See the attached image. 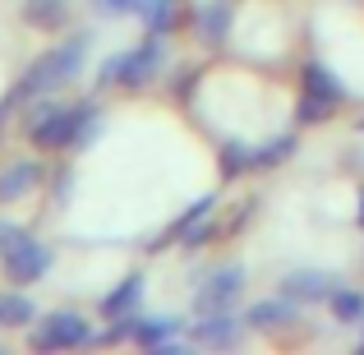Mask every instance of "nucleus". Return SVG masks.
<instances>
[{"label": "nucleus", "mask_w": 364, "mask_h": 355, "mask_svg": "<svg viewBox=\"0 0 364 355\" xmlns=\"http://www.w3.org/2000/svg\"><path fill=\"white\" fill-rule=\"evenodd\" d=\"M189 323H194V314H171V309H161V314H134V346L139 351H161L166 341H176V337H189Z\"/></svg>", "instance_id": "nucleus-15"}, {"label": "nucleus", "mask_w": 364, "mask_h": 355, "mask_svg": "<svg viewBox=\"0 0 364 355\" xmlns=\"http://www.w3.org/2000/svg\"><path fill=\"white\" fill-rule=\"evenodd\" d=\"M355 351H360V355H364V332H360V341H355Z\"/></svg>", "instance_id": "nucleus-25"}, {"label": "nucleus", "mask_w": 364, "mask_h": 355, "mask_svg": "<svg viewBox=\"0 0 364 355\" xmlns=\"http://www.w3.org/2000/svg\"><path fill=\"white\" fill-rule=\"evenodd\" d=\"M51 203L55 208H70V198H74V189H79V176H74V166H51Z\"/></svg>", "instance_id": "nucleus-20"}, {"label": "nucleus", "mask_w": 364, "mask_h": 355, "mask_svg": "<svg viewBox=\"0 0 364 355\" xmlns=\"http://www.w3.org/2000/svg\"><path fill=\"white\" fill-rule=\"evenodd\" d=\"M51 267H55V245L42 240L37 231H23L0 254V277H5L9 286H37V282L51 277Z\"/></svg>", "instance_id": "nucleus-7"}, {"label": "nucleus", "mask_w": 364, "mask_h": 355, "mask_svg": "<svg viewBox=\"0 0 364 355\" xmlns=\"http://www.w3.org/2000/svg\"><path fill=\"white\" fill-rule=\"evenodd\" d=\"M240 314H245L249 332H258V337H286V332H295L304 323V304L282 291L263 295V300H249Z\"/></svg>", "instance_id": "nucleus-8"}, {"label": "nucleus", "mask_w": 364, "mask_h": 355, "mask_svg": "<svg viewBox=\"0 0 364 355\" xmlns=\"http://www.w3.org/2000/svg\"><path fill=\"white\" fill-rule=\"evenodd\" d=\"M111 129V116L102 107V92L83 97H33L23 107V139L37 152H92Z\"/></svg>", "instance_id": "nucleus-1"}, {"label": "nucleus", "mask_w": 364, "mask_h": 355, "mask_svg": "<svg viewBox=\"0 0 364 355\" xmlns=\"http://www.w3.org/2000/svg\"><path fill=\"white\" fill-rule=\"evenodd\" d=\"M245 291H249V267L240 263V258L213 263L203 282L189 286V314H208V309H240Z\"/></svg>", "instance_id": "nucleus-6"}, {"label": "nucleus", "mask_w": 364, "mask_h": 355, "mask_svg": "<svg viewBox=\"0 0 364 355\" xmlns=\"http://www.w3.org/2000/svg\"><path fill=\"white\" fill-rule=\"evenodd\" d=\"M249 337V323L240 309H208V314H194L189 323V341L203 351H235L245 346Z\"/></svg>", "instance_id": "nucleus-9"}, {"label": "nucleus", "mask_w": 364, "mask_h": 355, "mask_svg": "<svg viewBox=\"0 0 364 355\" xmlns=\"http://www.w3.org/2000/svg\"><path fill=\"white\" fill-rule=\"evenodd\" d=\"M350 222H355V231H364V185L355 189V213H350Z\"/></svg>", "instance_id": "nucleus-23"}, {"label": "nucleus", "mask_w": 364, "mask_h": 355, "mask_svg": "<svg viewBox=\"0 0 364 355\" xmlns=\"http://www.w3.org/2000/svg\"><path fill=\"white\" fill-rule=\"evenodd\" d=\"M171 70V37L143 33L134 46H116L97 60L92 70V88L97 92H148L152 83H161V74Z\"/></svg>", "instance_id": "nucleus-3"}, {"label": "nucleus", "mask_w": 364, "mask_h": 355, "mask_svg": "<svg viewBox=\"0 0 364 355\" xmlns=\"http://www.w3.org/2000/svg\"><path fill=\"white\" fill-rule=\"evenodd\" d=\"M346 282L341 272H328V267H286L282 277H277V291L291 295V300H300L304 309H314V304H328V295L337 291V286Z\"/></svg>", "instance_id": "nucleus-10"}, {"label": "nucleus", "mask_w": 364, "mask_h": 355, "mask_svg": "<svg viewBox=\"0 0 364 355\" xmlns=\"http://www.w3.org/2000/svg\"><path fill=\"white\" fill-rule=\"evenodd\" d=\"M148 300V272H124L120 282H111L97 300V319L111 323V319H134Z\"/></svg>", "instance_id": "nucleus-14"}, {"label": "nucleus", "mask_w": 364, "mask_h": 355, "mask_svg": "<svg viewBox=\"0 0 364 355\" xmlns=\"http://www.w3.org/2000/svg\"><path fill=\"white\" fill-rule=\"evenodd\" d=\"M189 33L198 37V46L208 51H222L235 37V0H198L194 18H189Z\"/></svg>", "instance_id": "nucleus-11"}, {"label": "nucleus", "mask_w": 364, "mask_h": 355, "mask_svg": "<svg viewBox=\"0 0 364 355\" xmlns=\"http://www.w3.org/2000/svg\"><path fill=\"white\" fill-rule=\"evenodd\" d=\"M360 171H364V148H360Z\"/></svg>", "instance_id": "nucleus-26"}, {"label": "nucleus", "mask_w": 364, "mask_h": 355, "mask_svg": "<svg viewBox=\"0 0 364 355\" xmlns=\"http://www.w3.org/2000/svg\"><path fill=\"white\" fill-rule=\"evenodd\" d=\"M92 42H97V28H74L65 33L55 46L37 51L33 60L23 65L14 83L0 92V129L9 124L14 111H23L33 97H46V92H65L88 74V55H92Z\"/></svg>", "instance_id": "nucleus-2"}, {"label": "nucleus", "mask_w": 364, "mask_h": 355, "mask_svg": "<svg viewBox=\"0 0 364 355\" xmlns=\"http://www.w3.org/2000/svg\"><path fill=\"white\" fill-rule=\"evenodd\" d=\"M350 102H355V97H350V83L341 79L337 65H328L323 55H304V60H295V102H291V116H295L300 129H314V124L337 120Z\"/></svg>", "instance_id": "nucleus-4"}, {"label": "nucleus", "mask_w": 364, "mask_h": 355, "mask_svg": "<svg viewBox=\"0 0 364 355\" xmlns=\"http://www.w3.org/2000/svg\"><path fill=\"white\" fill-rule=\"evenodd\" d=\"M189 18H194V0H143V9H139L143 33H152V37L185 33Z\"/></svg>", "instance_id": "nucleus-16"}, {"label": "nucleus", "mask_w": 364, "mask_h": 355, "mask_svg": "<svg viewBox=\"0 0 364 355\" xmlns=\"http://www.w3.org/2000/svg\"><path fill=\"white\" fill-rule=\"evenodd\" d=\"M37 300L28 295V286H0V328L9 332H28L37 323Z\"/></svg>", "instance_id": "nucleus-18"}, {"label": "nucleus", "mask_w": 364, "mask_h": 355, "mask_svg": "<svg viewBox=\"0 0 364 355\" xmlns=\"http://www.w3.org/2000/svg\"><path fill=\"white\" fill-rule=\"evenodd\" d=\"M300 152V124H282V129L263 134V139H254V148H249V176H267V171H282L286 161Z\"/></svg>", "instance_id": "nucleus-13"}, {"label": "nucleus", "mask_w": 364, "mask_h": 355, "mask_svg": "<svg viewBox=\"0 0 364 355\" xmlns=\"http://www.w3.org/2000/svg\"><path fill=\"white\" fill-rule=\"evenodd\" d=\"M23 341H28V351H37V355L88 351V346H97V323H92L83 309H70V304H60V309L37 314V323L23 332Z\"/></svg>", "instance_id": "nucleus-5"}, {"label": "nucleus", "mask_w": 364, "mask_h": 355, "mask_svg": "<svg viewBox=\"0 0 364 355\" xmlns=\"http://www.w3.org/2000/svg\"><path fill=\"white\" fill-rule=\"evenodd\" d=\"M355 134H364V111H360V116H355Z\"/></svg>", "instance_id": "nucleus-24"}, {"label": "nucleus", "mask_w": 364, "mask_h": 355, "mask_svg": "<svg viewBox=\"0 0 364 355\" xmlns=\"http://www.w3.org/2000/svg\"><path fill=\"white\" fill-rule=\"evenodd\" d=\"M46 180H51V166H46L42 157H14V161H5V166H0V208L33 198L37 189H46Z\"/></svg>", "instance_id": "nucleus-12"}, {"label": "nucleus", "mask_w": 364, "mask_h": 355, "mask_svg": "<svg viewBox=\"0 0 364 355\" xmlns=\"http://www.w3.org/2000/svg\"><path fill=\"white\" fill-rule=\"evenodd\" d=\"M97 18H139L143 0H88Z\"/></svg>", "instance_id": "nucleus-21"}, {"label": "nucleus", "mask_w": 364, "mask_h": 355, "mask_svg": "<svg viewBox=\"0 0 364 355\" xmlns=\"http://www.w3.org/2000/svg\"><path fill=\"white\" fill-rule=\"evenodd\" d=\"M18 14L37 33H70L74 28V5L70 0H18Z\"/></svg>", "instance_id": "nucleus-17"}, {"label": "nucleus", "mask_w": 364, "mask_h": 355, "mask_svg": "<svg viewBox=\"0 0 364 355\" xmlns=\"http://www.w3.org/2000/svg\"><path fill=\"white\" fill-rule=\"evenodd\" d=\"M23 231H28L23 222H14V217H5V213H0V254H5V249L14 245V240L23 235Z\"/></svg>", "instance_id": "nucleus-22"}, {"label": "nucleus", "mask_w": 364, "mask_h": 355, "mask_svg": "<svg viewBox=\"0 0 364 355\" xmlns=\"http://www.w3.org/2000/svg\"><path fill=\"white\" fill-rule=\"evenodd\" d=\"M249 148H254V139H245V134H222L217 139V176H222V185L249 176Z\"/></svg>", "instance_id": "nucleus-19"}]
</instances>
